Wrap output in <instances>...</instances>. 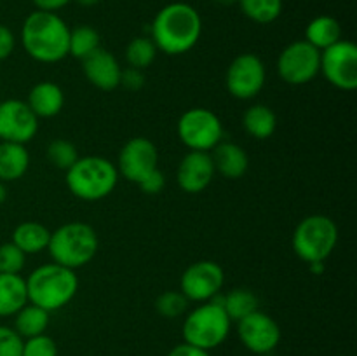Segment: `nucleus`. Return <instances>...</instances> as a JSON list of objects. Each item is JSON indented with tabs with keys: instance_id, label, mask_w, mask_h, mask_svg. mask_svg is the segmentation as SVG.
Here are the masks:
<instances>
[{
	"instance_id": "38",
	"label": "nucleus",
	"mask_w": 357,
	"mask_h": 356,
	"mask_svg": "<svg viewBox=\"0 0 357 356\" xmlns=\"http://www.w3.org/2000/svg\"><path fill=\"white\" fill-rule=\"evenodd\" d=\"M167 356H211V355H209V351H206V349L197 348V346H192L188 344V342H181V344L174 346Z\"/></svg>"
},
{
	"instance_id": "19",
	"label": "nucleus",
	"mask_w": 357,
	"mask_h": 356,
	"mask_svg": "<svg viewBox=\"0 0 357 356\" xmlns=\"http://www.w3.org/2000/svg\"><path fill=\"white\" fill-rule=\"evenodd\" d=\"M26 103L37 119H52L61 114L65 107V93L56 82L42 80L31 87Z\"/></svg>"
},
{
	"instance_id": "35",
	"label": "nucleus",
	"mask_w": 357,
	"mask_h": 356,
	"mask_svg": "<svg viewBox=\"0 0 357 356\" xmlns=\"http://www.w3.org/2000/svg\"><path fill=\"white\" fill-rule=\"evenodd\" d=\"M139 188H142L143 194H149V195H157L159 192H162V188L166 187V177H164L162 171L157 168L153 170L152 173L146 175L142 181H138Z\"/></svg>"
},
{
	"instance_id": "26",
	"label": "nucleus",
	"mask_w": 357,
	"mask_h": 356,
	"mask_svg": "<svg viewBox=\"0 0 357 356\" xmlns=\"http://www.w3.org/2000/svg\"><path fill=\"white\" fill-rule=\"evenodd\" d=\"M51 321V313H47L42 307L35 306V304L28 302L26 306L21 307L16 314H14V330L21 335L23 339L37 337V335L45 334Z\"/></svg>"
},
{
	"instance_id": "11",
	"label": "nucleus",
	"mask_w": 357,
	"mask_h": 356,
	"mask_svg": "<svg viewBox=\"0 0 357 356\" xmlns=\"http://www.w3.org/2000/svg\"><path fill=\"white\" fill-rule=\"evenodd\" d=\"M324 79L340 91L357 87V45L351 40H338L321 51V70Z\"/></svg>"
},
{
	"instance_id": "21",
	"label": "nucleus",
	"mask_w": 357,
	"mask_h": 356,
	"mask_svg": "<svg viewBox=\"0 0 357 356\" xmlns=\"http://www.w3.org/2000/svg\"><path fill=\"white\" fill-rule=\"evenodd\" d=\"M26 304L28 293L23 276L0 272V318L14 316Z\"/></svg>"
},
{
	"instance_id": "39",
	"label": "nucleus",
	"mask_w": 357,
	"mask_h": 356,
	"mask_svg": "<svg viewBox=\"0 0 357 356\" xmlns=\"http://www.w3.org/2000/svg\"><path fill=\"white\" fill-rule=\"evenodd\" d=\"M37 10H47V13H58L59 9L68 6L72 0H31Z\"/></svg>"
},
{
	"instance_id": "16",
	"label": "nucleus",
	"mask_w": 357,
	"mask_h": 356,
	"mask_svg": "<svg viewBox=\"0 0 357 356\" xmlns=\"http://www.w3.org/2000/svg\"><path fill=\"white\" fill-rule=\"evenodd\" d=\"M215 164L211 154L202 150H188L178 164V185L187 194H201L211 185L215 178Z\"/></svg>"
},
{
	"instance_id": "37",
	"label": "nucleus",
	"mask_w": 357,
	"mask_h": 356,
	"mask_svg": "<svg viewBox=\"0 0 357 356\" xmlns=\"http://www.w3.org/2000/svg\"><path fill=\"white\" fill-rule=\"evenodd\" d=\"M16 47V37H14L13 30L6 24L0 23V61L9 58Z\"/></svg>"
},
{
	"instance_id": "18",
	"label": "nucleus",
	"mask_w": 357,
	"mask_h": 356,
	"mask_svg": "<svg viewBox=\"0 0 357 356\" xmlns=\"http://www.w3.org/2000/svg\"><path fill=\"white\" fill-rule=\"evenodd\" d=\"M209 154L215 164V171L227 180H239L248 173L250 157L246 150L237 143L220 142Z\"/></svg>"
},
{
	"instance_id": "36",
	"label": "nucleus",
	"mask_w": 357,
	"mask_h": 356,
	"mask_svg": "<svg viewBox=\"0 0 357 356\" xmlns=\"http://www.w3.org/2000/svg\"><path fill=\"white\" fill-rule=\"evenodd\" d=\"M121 86L126 87L128 91H139L145 86V73L139 68H122L121 73Z\"/></svg>"
},
{
	"instance_id": "24",
	"label": "nucleus",
	"mask_w": 357,
	"mask_h": 356,
	"mask_svg": "<svg viewBox=\"0 0 357 356\" xmlns=\"http://www.w3.org/2000/svg\"><path fill=\"white\" fill-rule=\"evenodd\" d=\"M243 126L255 140H268L278 129V115L268 105H251L243 115Z\"/></svg>"
},
{
	"instance_id": "28",
	"label": "nucleus",
	"mask_w": 357,
	"mask_h": 356,
	"mask_svg": "<svg viewBox=\"0 0 357 356\" xmlns=\"http://www.w3.org/2000/svg\"><path fill=\"white\" fill-rule=\"evenodd\" d=\"M244 16L258 24H271L281 16L282 0H237Z\"/></svg>"
},
{
	"instance_id": "33",
	"label": "nucleus",
	"mask_w": 357,
	"mask_h": 356,
	"mask_svg": "<svg viewBox=\"0 0 357 356\" xmlns=\"http://www.w3.org/2000/svg\"><path fill=\"white\" fill-rule=\"evenodd\" d=\"M21 356H58V346L45 334L24 339L23 355Z\"/></svg>"
},
{
	"instance_id": "10",
	"label": "nucleus",
	"mask_w": 357,
	"mask_h": 356,
	"mask_svg": "<svg viewBox=\"0 0 357 356\" xmlns=\"http://www.w3.org/2000/svg\"><path fill=\"white\" fill-rule=\"evenodd\" d=\"M321 70V51L307 40H295L286 45L278 58V73L289 86L312 82Z\"/></svg>"
},
{
	"instance_id": "22",
	"label": "nucleus",
	"mask_w": 357,
	"mask_h": 356,
	"mask_svg": "<svg viewBox=\"0 0 357 356\" xmlns=\"http://www.w3.org/2000/svg\"><path fill=\"white\" fill-rule=\"evenodd\" d=\"M211 300L220 304L223 307V311L227 313V316L230 318V321H236V323L239 320H243V318H246L248 314L260 309L258 307L260 306V300H258L257 293L248 288H234L225 293L220 292Z\"/></svg>"
},
{
	"instance_id": "31",
	"label": "nucleus",
	"mask_w": 357,
	"mask_h": 356,
	"mask_svg": "<svg viewBox=\"0 0 357 356\" xmlns=\"http://www.w3.org/2000/svg\"><path fill=\"white\" fill-rule=\"evenodd\" d=\"M188 299L180 290H167L155 299V311L162 318L174 320L187 313Z\"/></svg>"
},
{
	"instance_id": "2",
	"label": "nucleus",
	"mask_w": 357,
	"mask_h": 356,
	"mask_svg": "<svg viewBox=\"0 0 357 356\" xmlns=\"http://www.w3.org/2000/svg\"><path fill=\"white\" fill-rule=\"evenodd\" d=\"M70 28L56 13L33 10L21 27L23 49L38 63H58L68 56Z\"/></svg>"
},
{
	"instance_id": "3",
	"label": "nucleus",
	"mask_w": 357,
	"mask_h": 356,
	"mask_svg": "<svg viewBox=\"0 0 357 356\" xmlns=\"http://www.w3.org/2000/svg\"><path fill=\"white\" fill-rule=\"evenodd\" d=\"M24 283L28 302L42 307L47 313H54L68 306L79 292V276L75 271L56 262L38 265L28 278H24Z\"/></svg>"
},
{
	"instance_id": "4",
	"label": "nucleus",
	"mask_w": 357,
	"mask_h": 356,
	"mask_svg": "<svg viewBox=\"0 0 357 356\" xmlns=\"http://www.w3.org/2000/svg\"><path fill=\"white\" fill-rule=\"evenodd\" d=\"M100 239L93 225L86 222H66L51 232L47 251L52 262L77 271L96 257Z\"/></svg>"
},
{
	"instance_id": "29",
	"label": "nucleus",
	"mask_w": 357,
	"mask_h": 356,
	"mask_svg": "<svg viewBox=\"0 0 357 356\" xmlns=\"http://www.w3.org/2000/svg\"><path fill=\"white\" fill-rule=\"evenodd\" d=\"M157 52H159V49L153 44L152 38L135 37L126 47V61H128V66L145 70L155 61Z\"/></svg>"
},
{
	"instance_id": "5",
	"label": "nucleus",
	"mask_w": 357,
	"mask_h": 356,
	"mask_svg": "<svg viewBox=\"0 0 357 356\" xmlns=\"http://www.w3.org/2000/svg\"><path fill=\"white\" fill-rule=\"evenodd\" d=\"M66 187L82 201H101L117 187L119 171L110 159L101 156H84L66 171Z\"/></svg>"
},
{
	"instance_id": "12",
	"label": "nucleus",
	"mask_w": 357,
	"mask_h": 356,
	"mask_svg": "<svg viewBox=\"0 0 357 356\" xmlns=\"http://www.w3.org/2000/svg\"><path fill=\"white\" fill-rule=\"evenodd\" d=\"M225 283V272L216 262L197 260L188 265L180 278V292L188 302H208L218 295Z\"/></svg>"
},
{
	"instance_id": "7",
	"label": "nucleus",
	"mask_w": 357,
	"mask_h": 356,
	"mask_svg": "<svg viewBox=\"0 0 357 356\" xmlns=\"http://www.w3.org/2000/svg\"><path fill=\"white\" fill-rule=\"evenodd\" d=\"M232 321L223 307L215 300L199 304L187 314L183 321V342L211 351L227 341Z\"/></svg>"
},
{
	"instance_id": "1",
	"label": "nucleus",
	"mask_w": 357,
	"mask_h": 356,
	"mask_svg": "<svg viewBox=\"0 0 357 356\" xmlns=\"http://www.w3.org/2000/svg\"><path fill=\"white\" fill-rule=\"evenodd\" d=\"M202 35L201 14L185 2L164 6L150 24V38L167 56H180L192 51Z\"/></svg>"
},
{
	"instance_id": "25",
	"label": "nucleus",
	"mask_w": 357,
	"mask_h": 356,
	"mask_svg": "<svg viewBox=\"0 0 357 356\" xmlns=\"http://www.w3.org/2000/svg\"><path fill=\"white\" fill-rule=\"evenodd\" d=\"M303 40L309 42L310 45L317 49V51H324L330 45L337 44L338 40H342V27L338 23V20H335L333 16H317L314 20H310V23L305 28V38Z\"/></svg>"
},
{
	"instance_id": "40",
	"label": "nucleus",
	"mask_w": 357,
	"mask_h": 356,
	"mask_svg": "<svg viewBox=\"0 0 357 356\" xmlns=\"http://www.w3.org/2000/svg\"><path fill=\"white\" fill-rule=\"evenodd\" d=\"M309 269L312 274L321 276L324 271H326V264H324V262H312V264H309Z\"/></svg>"
},
{
	"instance_id": "30",
	"label": "nucleus",
	"mask_w": 357,
	"mask_h": 356,
	"mask_svg": "<svg viewBox=\"0 0 357 356\" xmlns=\"http://www.w3.org/2000/svg\"><path fill=\"white\" fill-rule=\"evenodd\" d=\"M45 157H47L49 163L56 168V170L68 171L73 164L79 159V150L73 145L70 140L65 138H56L45 149Z\"/></svg>"
},
{
	"instance_id": "27",
	"label": "nucleus",
	"mask_w": 357,
	"mask_h": 356,
	"mask_svg": "<svg viewBox=\"0 0 357 356\" xmlns=\"http://www.w3.org/2000/svg\"><path fill=\"white\" fill-rule=\"evenodd\" d=\"M100 40V34H98L93 27H89V24L75 27L73 30H70L68 56L82 61V59L87 58L91 52H94L96 49L101 47Z\"/></svg>"
},
{
	"instance_id": "34",
	"label": "nucleus",
	"mask_w": 357,
	"mask_h": 356,
	"mask_svg": "<svg viewBox=\"0 0 357 356\" xmlns=\"http://www.w3.org/2000/svg\"><path fill=\"white\" fill-rule=\"evenodd\" d=\"M24 339L13 327L0 325V356L23 355Z\"/></svg>"
},
{
	"instance_id": "23",
	"label": "nucleus",
	"mask_w": 357,
	"mask_h": 356,
	"mask_svg": "<svg viewBox=\"0 0 357 356\" xmlns=\"http://www.w3.org/2000/svg\"><path fill=\"white\" fill-rule=\"evenodd\" d=\"M49 239H51V230L44 223L33 222H21L16 229L13 230V243L23 251L24 255H35L47 250Z\"/></svg>"
},
{
	"instance_id": "9",
	"label": "nucleus",
	"mask_w": 357,
	"mask_h": 356,
	"mask_svg": "<svg viewBox=\"0 0 357 356\" xmlns=\"http://www.w3.org/2000/svg\"><path fill=\"white\" fill-rule=\"evenodd\" d=\"M267 82V68L260 56L243 52L230 61L225 73V87L236 100H253Z\"/></svg>"
},
{
	"instance_id": "8",
	"label": "nucleus",
	"mask_w": 357,
	"mask_h": 356,
	"mask_svg": "<svg viewBox=\"0 0 357 356\" xmlns=\"http://www.w3.org/2000/svg\"><path fill=\"white\" fill-rule=\"evenodd\" d=\"M176 133L188 150L211 152L223 142L222 119L209 108L195 107L183 112L178 119Z\"/></svg>"
},
{
	"instance_id": "42",
	"label": "nucleus",
	"mask_w": 357,
	"mask_h": 356,
	"mask_svg": "<svg viewBox=\"0 0 357 356\" xmlns=\"http://www.w3.org/2000/svg\"><path fill=\"white\" fill-rule=\"evenodd\" d=\"M7 199V187L3 181H0V205H3Z\"/></svg>"
},
{
	"instance_id": "17",
	"label": "nucleus",
	"mask_w": 357,
	"mask_h": 356,
	"mask_svg": "<svg viewBox=\"0 0 357 356\" xmlns=\"http://www.w3.org/2000/svg\"><path fill=\"white\" fill-rule=\"evenodd\" d=\"M82 72L89 84L100 91H114L121 86V63L115 54L103 47L82 59Z\"/></svg>"
},
{
	"instance_id": "6",
	"label": "nucleus",
	"mask_w": 357,
	"mask_h": 356,
	"mask_svg": "<svg viewBox=\"0 0 357 356\" xmlns=\"http://www.w3.org/2000/svg\"><path fill=\"white\" fill-rule=\"evenodd\" d=\"M338 243V227L328 215H309L293 230V251L300 260L312 264L324 262L335 251Z\"/></svg>"
},
{
	"instance_id": "15",
	"label": "nucleus",
	"mask_w": 357,
	"mask_h": 356,
	"mask_svg": "<svg viewBox=\"0 0 357 356\" xmlns=\"http://www.w3.org/2000/svg\"><path fill=\"white\" fill-rule=\"evenodd\" d=\"M38 131V119L26 101L10 98L0 103V142L26 145Z\"/></svg>"
},
{
	"instance_id": "41",
	"label": "nucleus",
	"mask_w": 357,
	"mask_h": 356,
	"mask_svg": "<svg viewBox=\"0 0 357 356\" xmlns=\"http://www.w3.org/2000/svg\"><path fill=\"white\" fill-rule=\"evenodd\" d=\"M75 2L82 7H94V6H98L101 0H75Z\"/></svg>"
},
{
	"instance_id": "32",
	"label": "nucleus",
	"mask_w": 357,
	"mask_h": 356,
	"mask_svg": "<svg viewBox=\"0 0 357 356\" xmlns=\"http://www.w3.org/2000/svg\"><path fill=\"white\" fill-rule=\"evenodd\" d=\"M26 264V255L13 243L0 244V272L6 274H21Z\"/></svg>"
},
{
	"instance_id": "20",
	"label": "nucleus",
	"mask_w": 357,
	"mask_h": 356,
	"mask_svg": "<svg viewBox=\"0 0 357 356\" xmlns=\"http://www.w3.org/2000/svg\"><path fill=\"white\" fill-rule=\"evenodd\" d=\"M30 168V154L26 145L0 142V181H16L26 175Z\"/></svg>"
},
{
	"instance_id": "14",
	"label": "nucleus",
	"mask_w": 357,
	"mask_h": 356,
	"mask_svg": "<svg viewBox=\"0 0 357 356\" xmlns=\"http://www.w3.org/2000/svg\"><path fill=\"white\" fill-rule=\"evenodd\" d=\"M237 335L244 348L255 355H267L281 342V328L278 321L260 309L237 321Z\"/></svg>"
},
{
	"instance_id": "13",
	"label": "nucleus",
	"mask_w": 357,
	"mask_h": 356,
	"mask_svg": "<svg viewBox=\"0 0 357 356\" xmlns=\"http://www.w3.org/2000/svg\"><path fill=\"white\" fill-rule=\"evenodd\" d=\"M119 177L138 184L149 173L159 168V150L145 136H135L122 145L117 159Z\"/></svg>"
},
{
	"instance_id": "43",
	"label": "nucleus",
	"mask_w": 357,
	"mask_h": 356,
	"mask_svg": "<svg viewBox=\"0 0 357 356\" xmlns=\"http://www.w3.org/2000/svg\"><path fill=\"white\" fill-rule=\"evenodd\" d=\"M213 2L220 3V6H234V3H237V0H213Z\"/></svg>"
}]
</instances>
